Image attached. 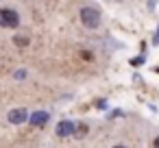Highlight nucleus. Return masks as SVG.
Masks as SVG:
<instances>
[{
  "label": "nucleus",
  "instance_id": "1",
  "mask_svg": "<svg viewBox=\"0 0 159 148\" xmlns=\"http://www.w3.org/2000/svg\"><path fill=\"white\" fill-rule=\"evenodd\" d=\"M81 22L87 26V29H96L100 24V13L94 9V7H83L81 9Z\"/></svg>",
  "mask_w": 159,
  "mask_h": 148
},
{
  "label": "nucleus",
  "instance_id": "2",
  "mask_svg": "<svg viewBox=\"0 0 159 148\" xmlns=\"http://www.w3.org/2000/svg\"><path fill=\"white\" fill-rule=\"evenodd\" d=\"M20 24V16L13 9H0V26L5 29H16Z\"/></svg>",
  "mask_w": 159,
  "mask_h": 148
},
{
  "label": "nucleus",
  "instance_id": "3",
  "mask_svg": "<svg viewBox=\"0 0 159 148\" xmlns=\"http://www.w3.org/2000/svg\"><path fill=\"white\" fill-rule=\"evenodd\" d=\"M74 128H76V122L63 120V122L57 124V135H59V137H70V135H74Z\"/></svg>",
  "mask_w": 159,
  "mask_h": 148
},
{
  "label": "nucleus",
  "instance_id": "4",
  "mask_svg": "<svg viewBox=\"0 0 159 148\" xmlns=\"http://www.w3.org/2000/svg\"><path fill=\"white\" fill-rule=\"evenodd\" d=\"M26 120V111L24 109H13V111H9V122L11 124H22Z\"/></svg>",
  "mask_w": 159,
  "mask_h": 148
},
{
  "label": "nucleus",
  "instance_id": "5",
  "mask_svg": "<svg viewBox=\"0 0 159 148\" xmlns=\"http://www.w3.org/2000/svg\"><path fill=\"white\" fill-rule=\"evenodd\" d=\"M31 124H33V126H44V124H48V113H46V111H35V113L31 115Z\"/></svg>",
  "mask_w": 159,
  "mask_h": 148
},
{
  "label": "nucleus",
  "instance_id": "6",
  "mask_svg": "<svg viewBox=\"0 0 159 148\" xmlns=\"http://www.w3.org/2000/svg\"><path fill=\"white\" fill-rule=\"evenodd\" d=\"M87 133V124H81V122H76V128H74V135L76 137H83Z\"/></svg>",
  "mask_w": 159,
  "mask_h": 148
},
{
  "label": "nucleus",
  "instance_id": "7",
  "mask_svg": "<svg viewBox=\"0 0 159 148\" xmlns=\"http://www.w3.org/2000/svg\"><path fill=\"white\" fill-rule=\"evenodd\" d=\"M13 42H16V46H26V44H29V37L20 35V37H13Z\"/></svg>",
  "mask_w": 159,
  "mask_h": 148
},
{
  "label": "nucleus",
  "instance_id": "8",
  "mask_svg": "<svg viewBox=\"0 0 159 148\" xmlns=\"http://www.w3.org/2000/svg\"><path fill=\"white\" fill-rule=\"evenodd\" d=\"M81 57H83V59H87V61H92V52H87V50H83V52H81Z\"/></svg>",
  "mask_w": 159,
  "mask_h": 148
},
{
  "label": "nucleus",
  "instance_id": "9",
  "mask_svg": "<svg viewBox=\"0 0 159 148\" xmlns=\"http://www.w3.org/2000/svg\"><path fill=\"white\" fill-rule=\"evenodd\" d=\"M155 148H159V137H157V139H155Z\"/></svg>",
  "mask_w": 159,
  "mask_h": 148
},
{
  "label": "nucleus",
  "instance_id": "10",
  "mask_svg": "<svg viewBox=\"0 0 159 148\" xmlns=\"http://www.w3.org/2000/svg\"><path fill=\"white\" fill-rule=\"evenodd\" d=\"M113 148H126V146H113Z\"/></svg>",
  "mask_w": 159,
  "mask_h": 148
},
{
  "label": "nucleus",
  "instance_id": "11",
  "mask_svg": "<svg viewBox=\"0 0 159 148\" xmlns=\"http://www.w3.org/2000/svg\"><path fill=\"white\" fill-rule=\"evenodd\" d=\"M155 39H157V42H159V33H157V37H155Z\"/></svg>",
  "mask_w": 159,
  "mask_h": 148
}]
</instances>
